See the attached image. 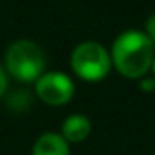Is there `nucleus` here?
Masks as SVG:
<instances>
[{
  "instance_id": "9d476101",
  "label": "nucleus",
  "mask_w": 155,
  "mask_h": 155,
  "mask_svg": "<svg viewBox=\"0 0 155 155\" xmlns=\"http://www.w3.org/2000/svg\"><path fill=\"white\" fill-rule=\"evenodd\" d=\"M151 71H153V79H155V58H153V64H151Z\"/></svg>"
},
{
  "instance_id": "20e7f679",
  "label": "nucleus",
  "mask_w": 155,
  "mask_h": 155,
  "mask_svg": "<svg viewBox=\"0 0 155 155\" xmlns=\"http://www.w3.org/2000/svg\"><path fill=\"white\" fill-rule=\"evenodd\" d=\"M37 97L49 106H64L75 95L71 77L62 71H48L35 82Z\"/></svg>"
},
{
  "instance_id": "6e6552de",
  "label": "nucleus",
  "mask_w": 155,
  "mask_h": 155,
  "mask_svg": "<svg viewBox=\"0 0 155 155\" xmlns=\"http://www.w3.org/2000/svg\"><path fill=\"white\" fill-rule=\"evenodd\" d=\"M144 33L155 42V13L148 17V20H146V31H144Z\"/></svg>"
},
{
  "instance_id": "1a4fd4ad",
  "label": "nucleus",
  "mask_w": 155,
  "mask_h": 155,
  "mask_svg": "<svg viewBox=\"0 0 155 155\" xmlns=\"http://www.w3.org/2000/svg\"><path fill=\"white\" fill-rule=\"evenodd\" d=\"M6 90H8V75H6V71L2 68H0V97L6 93Z\"/></svg>"
},
{
  "instance_id": "7ed1b4c3",
  "label": "nucleus",
  "mask_w": 155,
  "mask_h": 155,
  "mask_svg": "<svg viewBox=\"0 0 155 155\" xmlns=\"http://www.w3.org/2000/svg\"><path fill=\"white\" fill-rule=\"evenodd\" d=\"M71 69L79 79L86 82H99L111 69V55L99 42H82L79 44L69 58Z\"/></svg>"
},
{
  "instance_id": "423d86ee",
  "label": "nucleus",
  "mask_w": 155,
  "mask_h": 155,
  "mask_svg": "<svg viewBox=\"0 0 155 155\" xmlns=\"http://www.w3.org/2000/svg\"><path fill=\"white\" fill-rule=\"evenodd\" d=\"M90 133H91V120L82 113L68 115L60 131V135L68 142H82L90 137Z\"/></svg>"
},
{
  "instance_id": "39448f33",
  "label": "nucleus",
  "mask_w": 155,
  "mask_h": 155,
  "mask_svg": "<svg viewBox=\"0 0 155 155\" xmlns=\"http://www.w3.org/2000/svg\"><path fill=\"white\" fill-rule=\"evenodd\" d=\"M31 155H69V142L60 133L46 131L35 140Z\"/></svg>"
},
{
  "instance_id": "0eeeda50",
  "label": "nucleus",
  "mask_w": 155,
  "mask_h": 155,
  "mask_svg": "<svg viewBox=\"0 0 155 155\" xmlns=\"http://www.w3.org/2000/svg\"><path fill=\"white\" fill-rule=\"evenodd\" d=\"M139 86H140V90H142V91H146V93L155 91V79H153V77H142Z\"/></svg>"
},
{
  "instance_id": "f03ea898",
  "label": "nucleus",
  "mask_w": 155,
  "mask_h": 155,
  "mask_svg": "<svg viewBox=\"0 0 155 155\" xmlns=\"http://www.w3.org/2000/svg\"><path fill=\"white\" fill-rule=\"evenodd\" d=\"M6 69L20 82H37L46 69L44 49L33 40H17L6 51Z\"/></svg>"
},
{
  "instance_id": "f257e3e1",
  "label": "nucleus",
  "mask_w": 155,
  "mask_h": 155,
  "mask_svg": "<svg viewBox=\"0 0 155 155\" xmlns=\"http://www.w3.org/2000/svg\"><path fill=\"white\" fill-rule=\"evenodd\" d=\"M111 64L126 79H142L151 69L155 58V42L139 29L120 33L111 46Z\"/></svg>"
}]
</instances>
